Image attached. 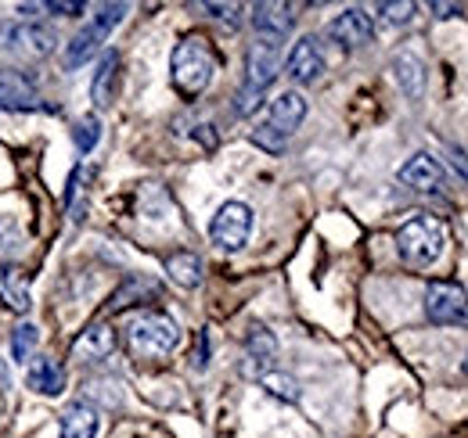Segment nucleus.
<instances>
[{
	"label": "nucleus",
	"mask_w": 468,
	"mask_h": 438,
	"mask_svg": "<svg viewBox=\"0 0 468 438\" xmlns=\"http://www.w3.org/2000/svg\"><path fill=\"white\" fill-rule=\"evenodd\" d=\"M260 105H263V94L252 90V87H241V90L234 94V111H238V115H252Z\"/></svg>",
	"instance_id": "7c9ffc66"
},
{
	"label": "nucleus",
	"mask_w": 468,
	"mask_h": 438,
	"mask_svg": "<svg viewBox=\"0 0 468 438\" xmlns=\"http://www.w3.org/2000/svg\"><path fill=\"white\" fill-rule=\"evenodd\" d=\"M429 7L436 11V18H454V15H462L458 4H429Z\"/></svg>",
	"instance_id": "f704fd0d"
},
{
	"label": "nucleus",
	"mask_w": 468,
	"mask_h": 438,
	"mask_svg": "<svg viewBox=\"0 0 468 438\" xmlns=\"http://www.w3.org/2000/svg\"><path fill=\"white\" fill-rule=\"evenodd\" d=\"M155 295H159V284H155V280H148V276H130V280L119 284V291H112L109 313H119V309H126V306H133V302H144V298H155Z\"/></svg>",
	"instance_id": "4be33fe9"
},
{
	"label": "nucleus",
	"mask_w": 468,
	"mask_h": 438,
	"mask_svg": "<svg viewBox=\"0 0 468 438\" xmlns=\"http://www.w3.org/2000/svg\"><path fill=\"white\" fill-rule=\"evenodd\" d=\"M98 435V413L87 402H72L61 413V438H94Z\"/></svg>",
	"instance_id": "aec40b11"
},
{
	"label": "nucleus",
	"mask_w": 468,
	"mask_h": 438,
	"mask_svg": "<svg viewBox=\"0 0 468 438\" xmlns=\"http://www.w3.org/2000/svg\"><path fill=\"white\" fill-rule=\"evenodd\" d=\"M306 119V98L299 94V90H285L274 105H271V122L267 126H274L282 137H289L299 130V122Z\"/></svg>",
	"instance_id": "2eb2a0df"
},
{
	"label": "nucleus",
	"mask_w": 468,
	"mask_h": 438,
	"mask_svg": "<svg viewBox=\"0 0 468 438\" xmlns=\"http://www.w3.org/2000/svg\"><path fill=\"white\" fill-rule=\"evenodd\" d=\"M465 374H468V356H465Z\"/></svg>",
	"instance_id": "e433bc0d"
},
{
	"label": "nucleus",
	"mask_w": 468,
	"mask_h": 438,
	"mask_svg": "<svg viewBox=\"0 0 468 438\" xmlns=\"http://www.w3.org/2000/svg\"><path fill=\"white\" fill-rule=\"evenodd\" d=\"M393 76H397L400 90L408 94L410 101H418V98L425 94V65H421V57L418 55L400 51V55L393 57Z\"/></svg>",
	"instance_id": "f3484780"
},
{
	"label": "nucleus",
	"mask_w": 468,
	"mask_h": 438,
	"mask_svg": "<svg viewBox=\"0 0 468 438\" xmlns=\"http://www.w3.org/2000/svg\"><path fill=\"white\" fill-rule=\"evenodd\" d=\"M44 105L33 79H26L15 68H0V109L4 111H37Z\"/></svg>",
	"instance_id": "9d476101"
},
{
	"label": "nucleus",
	"mask_w": 468,
	"mask_h": 438,
	"mask_svg": "<svg viewBox=\"0 0 468 438\" xmlns=\"http://www.w3.org/2000/svg\"><path fill=\"white\" fill-rule=\"evenodd\" d=\"M90 180H94V169L90 165H76L72 176H69V191H65V209L72 219H83L87 209V191H90Z\"/></svg>",
	"instance_id": "b1692460"
},
{
	"label": "nucleus",
	"mask_w": 468,
	"mask_h": 438,
	"mask_svg": "<svg viewBox=\"0 0 468 438\" xmlns=\"http://www.w3.org/2000/svg\"><path fill=\"white\" fill-rule=\"evenodd\" d=\"M0 302L15 313H29L33 298H29V280L18 274L15 266H0Z\"/></svg>",
	"instance_id": "6ab92c4d"
},
{
	"label": "nucleus",
	"mask_w": 468,
	"mask_h": 438,
	"mask_svg": "<svg viewBox=\"0 0 468 438\" xmlns=\"http://www.w3.org/2000/svg\"><path fill=\"white\" fill-rule=\"evenodd\" d=\"M252 141H256L260 148H267V151H285V137H282L274 126H256V130H252Z\"/></svg>",
	"instance_id": "c85d7f7f"
},
{
	"label": "nucleus",
	"mask_w": 468,
	"mask_h": 438,
	"mask_svg": "<svg viewBox=\"0 0 468 438\" xmlns=\"http://www.w3.org/2000/svg\"><path fill=\"white\" fill-rule=\"evenodd\" d=\"M105 36H109V33H105V29H98L94 22H90L87 29H80V33L69 40V47H65V57H61V61H65V68H80V65H87L90 57L101 51V40H105Z\"/></svg>",
	"instance_id": "dca6fc26"
},
{
	"label": "nucleus",
	"mask_w": 468,
	"mask_h": 438,
	"mask_svg": "<svg viewBox=\"0 0 468 438\" xmlns=\"http://www.w3.org/2000/svg\"><path fill=\"white\" fill-rule=\"evenodd\" d=\"M44 7H48V11H55V15H80V11H83V4H80V0H48Z\"/></svg>",
	"instance_id": "473e14b6"
},
{
	"label": "nucleus",
	"mask_w": 468,
	"mask_h": 438,
	"mask_svg": "<svg viewBox=\"0 0 468 438\" xmlns=\"http://www.w3.org/2000/svg\"><path fill=\"white\" fill-rule=\"evenodd\" d=\"M166 274L176 287H198L202 284V259L195 252H174L166 259Z\"/></svg>",
	"instance_id": "5701e85b"
},
{
	"label": "nucleus",
	"mask_w": 468,
	"mask_h": 438,
	"mask_svg": "<svg viewBox=\"0 0 468 438\" xmlns=\"http://www.w3.org/2000/svg\"><path fill=\"white\" fill-rule=\"evenodd\" d=\"M451 162H454V169H462V172L468 176V151H462V148L451 144Z\"/></svg>",
	"instance_id": "c9c22d12"
},
{
	"label": "nucleus",
	"mask_w": 468,
	"mask_h": 438,
	"mask_svg": "<svg viewBox=\"0 0 468 438\" xmlns=\"http://www.w3.org/2000/svg\"><path fill=\"white\" fill-rule=\"evenodd\" d=\"M33 345H37V328H33V324L15 328V338H11V360H15V363H26L29 352H33Z\"/></svg>",
	"instance_id": "bb28decb"
},
{
	"label": "nucleus",
	"mask_w": 468,
	"mask_h": 438,
	"mask_svg": "<svg viewBox=\"0 0 468 438\" xmlns=\"http://www.w3.org/2000/svg\"><path fill=\"white\" fill-rule=\"evenodd\" d=\"M116 352V330L109 324H90L76 341H72V356L76 360H87V363H98V360H109Z\"/></svg>",
	"instance_id": "ddd939ff"
},
{
	"label": "nucleus",
	"mask_w": 468,
	"mask_h": 438,
	"mask_svg": "<svg viewBox=\"0 0 468 438\" xmlns=\"http://www.w3.org/2000/svg\"><path fill=\"white\" fill-rule=\"evenodd\" d=\"M285 72L292 76L295 83H314V79H321V72H324V55H321V47H317L314 36H303L292 51H289Z\"/></svg>",
	"instance_id": "f8f14e48"
},
{
	"label": "nucleus",
	"mask_w": 468,
	"mask_h": 438,
	"mask_svg": "<svg viewBox=\"0 0 468 438\" xmlns=\"http://www.w3.org/2000/svg\"><path fill=\"white\" fill-rule=\"evenodd\" d=\"M252 26H256V36L285 40L295 26L292 4H271V0L256 4V7H252Z\"/></svg>",
	"instance_id": "9b49d317"
},
{
	"label": "nucleus",
	"mask_w": 468,
	"mask_h": 438,
	"mask_svg": "<svg viewBox=\"0 0 468 438\" xmlns=\"http://www.w3.org/2000/svg\"><path fill=\"white\" fill-rule=\"evenodd\" d=\"M29 388L40 391V395H61V388H65V370L58 367V360L40 356V360L29 367Z\"/></svg>",
	"instance_id": "412c9836"
},
{
	"label": "nucleus",
	"mask_w": 468,
	"mask_h": 438,
	"mask_svg": "<svg viewBox=\"0 0 468 438\" xmlns=\"http://www.w3.org/2000/svg\"><path fill=\"white\" fill-rule=\"evenodd\" d=\"M170 72H174L176 94H184V98H198V94L209 87L213 72H217V55H213V44H209L206 36H198V33L184 36V40L174 47Z\"/></svg>",
	"instance_id": "f257e3e1"
},
{
	"label": "nucleus",
	"mask_w": 468,
	"mask_h": 438,
	"mask_svg": "<svg viewBox=\"0 0 468 438\" xmlns=\"http://www.w3.org/2000/svg\"><path fill=\"white\" fill-rule=\"evenodd\" d=\"M116 79H119V55L116 51H105L101 61H98L94 83H90V101H94L98 109L112 105V98H116Z\"/></svg>",
	"instance_id": "a211bd4d"
},
{
	"label": "nucleus",
	"mask_w": 468,
	"mask_h": 438,
	"mask_svg": "<svg viewBox=\"0 0 468 438\" xmlns=\"http://www.w3.org/2000/svg\"><path fill=\"white\" fill-rule=\"evenodd\" d=\"M260 384H263V388H267L274 399H285V402H295V399H299V384H295V378L282 374V370L263 374V378H260Z\"/></svg>",
	"instance_id": "a878e982"
},
{
	"label": "nucleus",
	"mask_w": 468,
	"mask_h": 438,
	"mask_svg": "<svg viewBox=\"0 0 468 438\" xmlns=\"http://www.w3.org/2000/svg\"><path fill=\"white\" fill-rule=\"evenodd\" d=\"M72 141H76V148L87 155V151H94V144L101 141V119L98 115H87V119H80L76 122V130H72Z\"/></svg>",
	"instance_id": "393cba45"
},
{
	"label": "nucleus",
	"mask_w": 468,
	"mask_h": 438,
	"mask_svg": "<svg viewBox=\"0 0 468 438\" xmlns=\"http://www.w3.org/2000/svg\"><path fill=\"white\" fill-rule=\"evenodd\" d=\"M249 234H252V209H249L245 202H224V205L217 209L213 223H209V237H213V245L224 248V252L245 248Z\"/></svg>",
	"instance_id": "39448f33"
},
{
	"label": "nucleus",
	"mask_w": 468,
	"mask_h": 438,
	"mask_svg": "<svg viewBox=\"0 0 468 438\" xmlns=\"http://www.w3.org/2000/svg\"><path fill=\"white\" fill-rule=\"evenodd\" d=\"M217 22H224L228 29H234L238 26V15H241V4H202Z\"/></svg>",
	"instance_id": "2f4dec72"
},
{
	"label": "nucleus",
	"mask_w": 468,
	"mask_h": 438,
	"mask_svg": "<svg viewBox=\"0 0 468 438\" xmlns=\"http://www.w3.org/2000/svg\"><path fill=\"white\" fill-rule=\"evenodd\" d=\"M0 33H4L7 47L18 51V55L48 57L58 47V33L44 22H7V26H0Z\"/></svg>",
	"instance_id": "0eeeda50"
},
{
	"label": "nucleus",
	"mask_w": 468,
	"mask_h": 438,
	"mask_svg": "<svg viewBox=\"0 0 468 438\" xmlns=\"http://www.w3.org/2000/svg\"><path fill=\"white\" fill-rule=\"evenodd\" d=\"M206 360H209V349H206V330L198 334V349H195V370H206Z\"/></svg>",
	"instance_id": "72a5a7b5"
},
{
	"label": "nucleus",
	"mask_w": 468,
	"mask_h": 438,
	"mask_svg": "<svg viewBox=\"0 0 468 438\" xmlns=\"http://www.w3.org/2000/svg\"><path fill=\"white\" fill-rule=\"evenodd\" d=\"M122 15H126V4H101V11H98V18H94V26L98 29H116L119 22H122Z\"/></svg>",
	"instance_id": "c756f323"
},
{
	"label": "nucleus",
	"mask_w": 468,
	"mask_h": 438,
	"mask_svg": "<svg viewBox=\"0 0 468 438\" xmlns=\"http://www.w3.org/2000/svg\"><path fill=\"white\" fill-rule=\"evenodd\" d=\"M443 245H447V230H443L440 219L429 216V213L410 216L408 223L400 226V234H397L400 259H404L408 266H418V270L432 266V263L443 256Z\"/></svg>",
	"instance_id": "f03ea898"
},
{
	"label": "nucleus",
	"mask_w": 468,
	"mask_h": 438,
	"mask_svg": "<svg viewBox=\"0 0 468 438\" xmlns=\"http://www.w3.org/2000/svg\"><path fill=\"white\" fill-rule=\"evenodd\" d=\"M371 33H375V26H371V18H367L360 7H346V11L335 15L332 26H328V36H332L343 51H360V47H367V44H371Z\"/></svg>",
	"instance_id": "1a4fd4ad"
},
{
	"label": "nucleus",
	"mask_w": 468,
	"mask_h": 438,
	"mask_svg": "<svg viewBox=\"0 0 468 438\" xmlns=\"http://www.w3.org/2000/svg\"><path fill=\"white\" fill-rule=\"evenodd\" d=\"M378 15H382V22H389V26H408L410 15H414V4L410 0H393V4H378Z\"/></svg>",
	"instance_id": "cd10ccee"
},
{
	"label": "nucleus",
	"mask_w": 468,
	"mask_h": 438,
	"mask_svg": "<svg viewBox=\"0 0 468 438\" xmlns=\"http://www.w3.org/2000/svg\"><path fill=\"white\" fill-rule=\"evenodd\" d=\"M400 183L410 187V191H436L443 183V165L436 162L432 155L418 151V155H410L408 162L400 165Z\"/></svg>",
	"instance_id": "4468645a"
},
{
	"label": "nucleus",
	"mask_w": 468,
	"mask_h": 438,
	"mask_svg": "<svg viewBox=\"0 0 468 438\" xmlns=\"http://www.w3.org/2000/svg\"><path fill=\"white\" fill-rule=\"evenodd\" d=\"M126 345L137 360H163L180 345V328L166 313H137L126 328Z\"/></svg>",
	"instance_id": "7ed1b4c3"
},
{
	"label": "nucleus",
	"mask_w": 468,
	"mask_h": 438,
	"mask_svg": "<svg viewBox=\"0 0 468 438\" xmlns=\"http://www.w3.org/2000/svg\"><path fill=\"white\" fill-rule=\"evenodd\" d=\"M282 72V40H271V36H256L249 55H245V87L252 90H267Z\"/></svg>",
	"instance_id": "423d86ee"
},
{
	"label": "nucleus",
	"mask_w": 468,
	"mask_h": 438,
	"mask_svg": "<svg viewBox=\"0 0 468 438\" xmlns=\"http://www.w3.org/2000/svg\"><path fill=\"white\" fill-rule=\"evenodd\" d=\"M274 360H278V341H274V334L263 328V324H256V328L249 330V338H245V363H241V374L260 381L263 374L274 370Z\"/></svg>",
	"instance_id": "6e6552de"
},
{
	"label": "nucleus",
	"mask_w": 468,
	"mask_h": 438,
	"mask_svg": "<svg viewBox=\"0 0 468 438\" xmlns=\"http://www.w3.org/2000/svg\"><path fill=\"white\" fill-rule=\"evenodd\" d=\"M425 317L436 328H468V295L462 284L432 280L425 287Z\"/></svg>",
	"instance_id": "20e7f679"
}]
</instances>
